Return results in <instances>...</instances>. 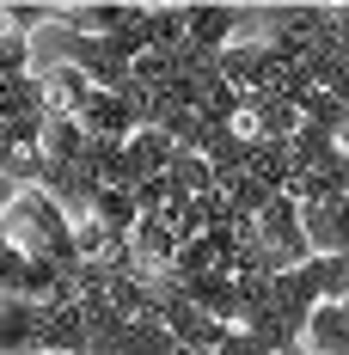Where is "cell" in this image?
<instances>
[{
  "mask_svg": "<svg viewBox=\"0 0 349 355\" xmlns=\"http://www.w3.org/2000/svg\"><path fill=\"white\" fill-rule=\"evenodd\" d=\"M251 233H257V251H251V270H264V276H282V270H300L313 251H307V233H300V209L288 202V196H270L264 214L251 220Z\"/></svg>",
  "mask_w": 349,
  "mask_h": 355,
  "instance_id": "6da1fadb",
  "label": "cell"
},
{
  "mask_svg": "<svg viewBox=\"0 0 349 355\" xmlns=\"http://www.w3.org/2000/svg\"><path fill=\"white\" fill-rule=\"evenodd\" d=\"M184 25H190V49H209V55H221V49L245 31V6L203 0V6H184Z\"/></svg>",
  "mask_w": 349,
  "mask_h": 355,
  "instance_id": "7a4b0ae2",
  "label": "cell"
},
{
  "mask_svg": "<svg viewBox=\"0 0 349 355\" xmlns=\"http://www.w3.org/2000/svg\"><path fill=\"white\" fill-rule=\"evenodd\" d=\"M141 6L129 0H80V6H56V25L74 37H117L123 25H135Z\"/></svg>",
  "mask_w": 349,
  "mask_h": 355,
  "instance_id": "3957f363",
  "label": "cell"
},
{
  "mask_svg": "<svg viewBox=\"0 0 349 355\" xmlns=\"http://www.w3.org/2000/svg\"><path fill=\"white\" fill-rule=\"evenodd\" d=\"M300 233H307V251L313 257H349V196L318 202V209H300Z\"/></svg>",
  "mask_w": 349,
  "mask_h": 355,
  "instance_id": "277c9868",
  "label": "cell"
},
{
  "mask_svg": "<svg viewBox=\"0 0 349 355\" xmlns=\"http://www.w3.org/2000/svg\"><path fill=\"white\" fill-rule=\"evenodd\" d=\"M74 123L86 129V141H117V147H123V141H129V135L141 129L123 92H92V98H86V110H80Z\"/></svg>",
  "mask_w": 349,
  "mask_h": 355,
  "instance_id": "5b68a950",
  "label": "cell"
},
{
  "mask_svg": "<svg viewBox=\"0 0 349 355\" xmlns=\"http://www.w3.org/2000/svg\"><path fill=\"white\" fill-rule=\"evenodd\" d=\"M37 355H86V313L74 300L37 313Z\"/></svg>",
  "mask_w": 349,
  "mask_h": 355,
  "instance_id": "8992f818",
  "label": "cell"
},
{
  "mask_svg": "<svg viewBox=\"0 0 349 355\" xmlns=\"http://www.w3.org/2000/svg\"><path fill=\"white\" fill-rule=\"evenodd\" d=\"M300 349L307 355H349V306H313V319L300 331Z\"/></svg>",
  "mask_w": 349,
  "mask_h": 355,
  "instance_id": "52a82bcc",
  "label": "cell"
},
{
  "mask_svg": "<svg viewBox=\"0 0 349 355\" xmlns=\"http://www.w3.org/2000/svg\"><path fill=\"white\" fill-rule=\"evenodd\" d=\"M37 313L31 300H0V355H37Z\"/></svg>",
  "mask_w": 349,
  "mask_h": 355,
  "instance_id": "ba28073f",
  "label": "cell"
},
{
  "mask_svg": "<svg viewBox=\"0 0 349 355\" xmlns=\"http://www.w3.org/2000/svg\"><path fill=\"white\" fill-rule=\"evenodd\" d=\"M80 147H86V129H80L74 116H43V141H37L43 166H74Z\"/></svg>",
  "mask_w": 349,
  "mask_h": 355,
  "instance_id": "9c48e42d",
  "label": "cell"
},
{
  "mask_svg": "<svg viewBox=\"0 0 349 355\" xmlns=\"http://www.w3.org/2000/svg\"><path fill=\"white\" fill-rule=\"evenodd\" d=\"M123 159H129L141 178H160L166 159H172V135H166V129H135V135L123 141Z\"/></svg>",
  "mask_w": 349,
  "mask_h": 355,
  "instance_id": "30bf717a",
  "label": "cell"
},
{
  "mask_svg": "<svg viewBox=\"0 0 349 355\" xmlns=\"http://www.w3.org/2000/svg\"><path fill=\"white\" fill-rule=\"evenodd\" d=\"M147 49H160V55H178L184 43H190V25H184V6H147Z\"/></svg>",
  "mask_w": 349,
  "mask_h": 355,
  "instance_id": "8fae6325",
  "label": "cell"
},
{
  "mask_svg": "<svg viewBox=\"0 0 349 355\" xmlns=\"http://www.w3.org/2000/svg\"><path fill=\"white\" fill-rule=\"evenodd\" d=\"M92 220H99L105 233H117V239H129V233H135V220H141V209H135V196H129V190H99Z\"/></svg>",
  "mask_w": 349,
  "mask_h": 355,
  "instance_id": "7c38bea8",
  "label": "cell"
},
{
  "mask_svg": "<svg viewBox=\"0 0 349 355\" xmlns=\"http://www.w3.org/2000/svg\"><path fill=\"white\" fill-rule=\"evenodd\" d=\"M178 202H184V196L172 190V178H166V172H160V178H141V184H135V209H141V220H166Z\"/></svg>",
  "mask_w": 349,
  "mask_h": 355,
  "instance_id": "4fadbf2b",
  "label": "cell"
},
{
  "mask_svg": "<svg viewBox=\"0 0 349 355\" xmlns=\"http://www.w3.org/2000/svg\"><path fill=\"white\" fill-rule=\"evenodd\" d=\"M25 73H31V37H19L6 25V37H0V80H25Z\"/></svg>",
  "mask_w": 349,
  "mask_h": 355,
  "instance_id": "5bb4252c",
  "label": "cell"
},
{
  "mask_svg": "<svg viewBox=\"0 0 349 355\" xmlns=\"http://www.w3.org/2000/svg\"><path fill=\"white\" fill-rule=\"evenodd\" d=\"M0 19L12 25L19 37H37L49 19H56V6H37V0H12V6H0Z\"/></svg>",
  "mask_w": 349,
  "mask_h": 355,
  "instance_id": "9a60e30c",
  "label": "cell"
},
{
  "mask_svg": "<svg viewBox=\"0 0 349 355\" xmlns=\"http://www.w3.org/2000/svg\"><path fill=\"white\" fill-rule=\"evenodd\" d=\"M318 276H325V300L349 306V257H318Z\"/></svg>",
  "mask_w": 349,
  "mask_h": 355,
  "instance_id": "2e32d148",
  "label": "cell"
},
{
  "mask_svg": "<svg viewBox=\"0 0 349 355\" xmlns=\"http://www.w3.org/2000/svg\"><path fill=\"white\" fill-rule=\"evenodd\" d=\"M214 355H270V349H264V343H257L251 331H227V337L214 343Z\"/></svg>",
  "mask_w": 349,
  "mask_h": 355,
  "instance_id": "e0dca14e",
  "label": "cell"
},
{
  "mask_svg": "<svg viewBox=\"0 0 349 355\" xmlns=\"http://www.w3.org/2000/svg\"><path fill=\"white\" fill-rule=\"evenodd\" d=\"M276 355H307V349H300V343H294V349H276Z\"/></svg>",
  "mask_w": 349,
  "mask_h": 355,
  "instance_id": "ac0fdd59",
  "label": "cell"
}]
</instances>
